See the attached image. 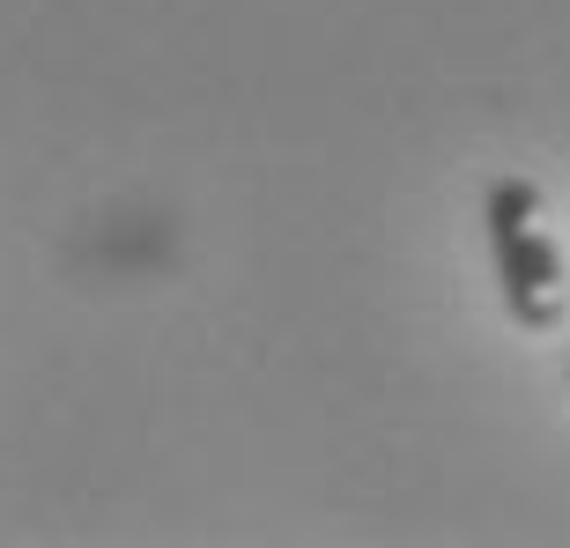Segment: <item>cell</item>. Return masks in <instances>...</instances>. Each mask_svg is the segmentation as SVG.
Segmentation results:
<instances>
[{
	"label": "cell",
	"mask_w": 570,
	"mask_h": 548,
	"mask_svg": "<svg viewBox=\"0 0 570 548\" xmlns=\"http://www.w3.org/2000/svg\"><path fill=\"white\" fill-rule=\"evenodd\" d=\"M489 245H497V282H504L511 326L556 334L570 319V267L549 231L541 186H527V178H497L489 186Z\"/></svg>",
	"instance_id": "obj_1"
}]
</instances>
